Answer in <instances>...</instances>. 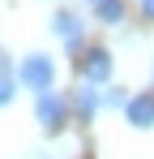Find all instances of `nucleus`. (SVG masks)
Instances as JSON below:
<instances>
[{"mask_svg":"<svg viewBox=\"0 0 154 159\" xmlns=\"http://www.w3.org/2000/svg\"><path fill=\"white\" fill-rule=\"evenodd\" d=\"M17 82H22L26 90H51V82H56V65H51V56H26L22 60V69H17Z\"/></svg>","mask_w":154,"mask_h":159,"instance_id":"1","label":"nucleus"},{"mask_svg":"<svg viewBox=\"0 0 154 159\" xmlns=\"http://www.w3.org/2000/svg\"><path fill=\"white\" fill-rule=\"evenodd\" d=\"M34 116H39V125L47 133H60L64 129V116H69V107H64V99L60 95H51V90H39L34 95Z\"/></svg>","mask_w":154,"mask_h":159,"instance_id":"2","label":"nucleus"},{"mask_svg":"<svg viewBox=\"0 0 154 159\" xmlns=\"http://www.w3.org/2000/svg\"><path fill=\"white\" fill-rule=\"evenodd\" d=\"M81 78L86 82H107L111 78V52L107 48H90L81 56Z\"/></svg>","mask_w":154,"mask_h":159,"instance_id":"3","label":"nucleus"},{"mask_svg":"<svg viewBox=\"0 0 154 159\" xmlns=\"http://www.w3.org/2000/svg\"><path fill=\"white\" fill-rule=\"evenodd\" d=\"M51 30H56L69 48H77V43H81V34H86V22H81L77 13H69V9H64V13H56V17H51Z\"/></svg>","mask_w":154,"mask_h":159,"instance_id":"4","label":"nucleus"},{"mask_svg":"<svg viewBox=\"0 0 154 159\" xmlns=\"http://www.w3.org/2000/svg\"><path fill=\"white\" fill-rule=\"evenodd\" d=\"M124 112H128V125L150 129V125H154V95H137V99H128Z\"/></svg>","mask_w":154,"mask_h":159,"instance_id":"5","label":"nucleus"},{"mask_svg":"<svg viewBox=\"0 0 154 159\" xmlns=\"http://www.w3.org/2000/svg\"><path fill=\"white\" fill-rule=\"evenodd\" d=\"M73 107L81 120H90L94 112H99V90H94V82H86V86H77L73 90Z\"/></svg>","mask_w":154,"mask_h":159,"instance_id":"6","label":"nucleus"},{"mask_svg":"<svg viewBox=\"0 0 154 159\" xmlns=\"http://www.w3.org/2000/svg\"><path fill=\"white\" fill-rule=\"evenodd\" d=\"M94 13H99L103 26H120L124 22V0H94Z\"/></svg>","mask_w":154,"mask_h":159,"instance_id":"7","label":"nucleus"},{"mask_svg":"<svg viewBox=\"0 0 154 159\" xmlns=\"http://www.w3.org/2000/svg\"><path fill=\"white\" fill-rule=\"evenodd\" d=\"M13 95H17V78H13L9 69H0V107L13 103Z\"/></svg>","mask_w":154,"mask_h":159,"instance_id":"8","label":"nucleus"},{"mask_svg":"<svg viewBox=\"0 0 154 159\" xmlns=\"http://www.w3.org/2000/svg\"><path fill=\"white\" fill-rule=\"evenodd\" d=\"M99 103H107V107H124L128 95H124V90H107V95H99Z\"/></svg>","mask_w":154,"mask_h":159,"instance_id":"9","label":"nucleus"},{"mask_svg":"<svg viewBox=\"0 0 154 159\" xmlns=\"http://www.w3.org/2000/svg\"><path fill=\"white\" fill-rule=\"evenodd\" d=\"M141 17H146V22H154V0H141Z\"/></svg>","mask_w":154,"mask_h":159,"instance_id":"10","label":"nucleus"},{"mask_svg":"<svg viewBox=\"0 0 154 159\" xmlns=\"http://www.w3.org/2000/svg\"><path fill=\"white\" fill-rule=\"evenodd\" d=\"M90 4H94V0H90Z\"/></svg>","mask_w":154,"mask_h":159,"instance_id":"11","label":"nucleus"}]
</instances>
